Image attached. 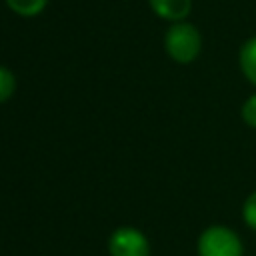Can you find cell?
<instances>
[{"label":"cell","instance_id":"cell-7","mask_svg":"<svg viewBox=\"0 0 256 256\" xmlns=\"http://www.w3.org/2000/svg\"><path fill=\"white\" fill-rule=\"evenodd\" d=\"M14 90H16V78H14V74L8 68L0 66V102H6L14 94Z\"/></svg>","mask_w":256,"mask_h":256},{"label":"cell","instance_id":"cell-4","mask_svg":"<svg viewBox=\"0 0 256 256\" xmlns=\"http://www.w3.org/2000/svg\"><path fill=\"white\" fill-rule=\"evenodd\" d=\"M148 2L154 14L172 22L184 20L192 10V0H148Z\"/></svg>","mask_w":256,"mask_h":256},{"label":"cell","instance_id":"cell-9","mask_svg":"<svg viewBox=\"0 0 256 256\" xmlns=\"http://www.w3.org/2000/svg\"><path fill=\"white\" fill-rule=\"evenodd\" d=\"M240 116H242V122H244L248 128L256 130V92L250 94V96L242 102Z\"/></svg>","mask_w":256,"mask_h":256},{"label":"cell","instance_id":"cell-6","mask_svg":"<svg viewBox=\"0 0 256 256\" xmlns=\"http://www.w3.org/2000/svg\"><path fill=\"white\" fill-rule=\"evenodd\" d=\"M6 4L20 16H36L46 8L48 0H6Z\"/></svg>","mask_w":256,"mask_h":256},{"label":"cell","instance_id":"cell-1","mask_svg":"<svg viewBox=\"0 0 256 256\" xmlns=\"http://www.w3.org/2000/svg\"><path fill=\"white\" fill-rule=\"evenodd\" d=\"M164 48L174 62L188 64L198 58L202 50V36L194 24L180 20L168 28L164 36Z\"/></svg>","mask_w":256,"mask_h":256},{"label":"cell","instance_id":"cell-3","mask_svg":"<svg viewBox=\"0 0 256 256\" xmlns=\"http://www.w3.org/2000/svg\"><path fill=\"white\" fill-rule=\"evenodd\" d=\"M108 250H110V256H148L150 244L140 230L122 226L110 236Z\"/></svg>","mask_w":256,"mask_h":256},{"label":"cell","instance_id":"cell-2","mask_svg":"<svg viewBox=\"0 0 256 256\" xmlns=\"http://www.w3.org/2000/svg\"><path fill=\"white\" fill-rule=\"evenodd\" d=\"M198 256H244L242 238L224 224H212L198 236Z\"/></svg>","mask_w":256,"mask_h":256},{"label":"cell","instance_id":"cell-8","mask_svg":"<svg viewBox=\"0 0 256 256\" xmlns=\"http://www.w3.org/2000/svg\"><path fill=\"white\" fill-rule=\"evenodd\" d=\"M242 220L250 230L256 232V190L250 192L242 204Z\"/></svg>","mask_w":256,"mask_h":256},{"label":"cell","instance_id":"cell-5","mask_svg":"<svg viewBox=\"0 0 256 256\" xmlns=\"http://www.w3.org/2000/svg\"><path fill=\"white\" fill-rule=\"evenodd\" d=\"M238 64H240V70H242L244 78H246L252 86H256V36L248 38V40L240 46Z\"/></svg>","mask_w":256,"mask_h":256}]
</instances>
